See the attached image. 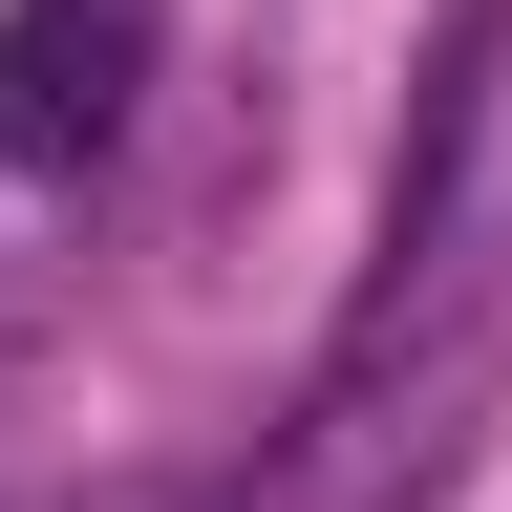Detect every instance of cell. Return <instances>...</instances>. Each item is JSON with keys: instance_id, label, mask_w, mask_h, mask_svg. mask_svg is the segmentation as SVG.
<instances>
[{"instance_id": "cell-1", "label": "cell", "mask_w": 512, "mask_h": 512, "mask_svg": "<svg viewBox=\"0 0 512 512\" xmlns=\"http://www.w3.org/2000/svg\"><path fill=\"white\" fill-rule=\"evenodd\" d=\"M470 384H491V342L427 363V278H384L363 342L299 384V427H256V470L214 512H427L448 470H470Z\"/></svg>"}, {"instance_id": "cell-2", "label": "cell", "mask_w": 512, "mask_h": 512, "mask_svg": "<svg viewBox=\"0 0 512 512\" xmlns=\"http://www.w3.org/2000/svg\"><path fill=\"white\" fill-rule=\"evenodd\" d=\"M171 0H0V171H107Z\"/></svg>"}]
</instances>
